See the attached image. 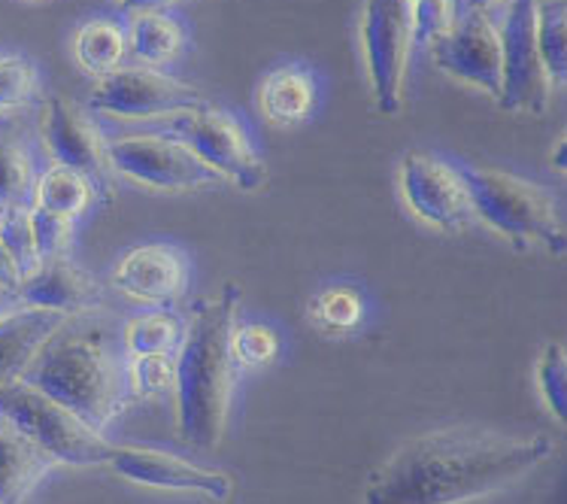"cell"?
<instances>
[{"instance_id": "6da1fadb", "label": "cell", "mask_w": 567, "mask_h": 504, "mask_svg": "<svg viewBox=\"0 0 567 504\" xmlns=\"http://www.w3.org/2000/svg\"><path fill=\"white\" fill-rule=\"evenodd\" d=\"M553 453L544 434L455 425L416 434L373 471L361 504H467L522 481Z\"/></svg>"}, {"instance_id": "7a4b0ae2", "label": "cell", "mask_w": 567, "mask_h": 504, "mask_svg": "<svg viewBox=\"0 0 567 504\" xmlns=\"http://www.w3.org/2000/svg\"><path fill=\"white\" fill-rule=\"evenodd\" d=\"M240 286L225 282L221 292L195 307L183 343L176 350V429L186 444L213 450L221 441L231 408L234 331Z\"/></svg>"}, {"instance_id": "3957f363", "label": "cell", "mask_w": 567, "mask_h": 504, "mask_svg": "<svg viewBox=\"0 0 567 504\" xmlns=\"http://www.w3.org/2000/svg\"><path fill=\"white\" fill-rule=\"evenodd\" d=\"M22 380L64 404L94 432L134 399L131 368L118 356L116 338L97 322H80V317L61 322Z\"/></svg>"}, {"instance_id": "277c9868", "label": "cell", "mask_w": 567, "mask_h": 504, "mask_svg": "<svg viewBox=\"0 0 567 504\" xmlns=\"http://www.w3.org/2000/svg\"><path fill=\"white\" fill-rule=\"evenodd\" d=\"M464 183L474 200V216L516 249L544 247L553 256L567 253V232L558 219L556 198L532 179L504 171L464 167Z\"/></svg>"}, {"instance_id": "5b68a950", "label": "cell", "mask_w": 567, "mask_h": 504, "mask_svg": "<svg viewBox=\"0 0 567 504\" xmlns=\"http://www.w3.org/2000/svg\"><path fill=\"white\" fill-rule=\"evenodd\" d=\"M0 420L31 438L40 450L55 456L64 465H110L113 444H106L101 432L89 429L80 416L49 399L47 392L31 387L28 380L0 383Z\"/></svg>"}, {"instance_id": "8992f818", "label": "cell", "mask_w": 567, "mask_h": 504, "mask_svg": "<svg viewBox=\"0 0 567 504\" xmlns=\"http://www.w3.org/2000/svg\"><path fill=\"white\" fill-rule=\"evenodd\" d=\"M413 37V12L406 0H364L361 47L371 80L373 104L382 116H398L404 104V76Z\"/></svg>"}, {"instance_id": "52a82bcc", "label": "cell", "mask_w": 567, "mask_h": 504, "mask_svg": "<svg viewBox=\"0 0 567 504\" xmlns=\"http://www.w3.org/2000/svg\"><path fill=\"white\" fill-rule=\"evenodd\" d=\"M501 34V94L498 106L507 113L544 116L549 106L540 49H537V0H509Z\"/></svg>"}, {"instance_id": "ba28073f", "label": "cell", "mask_w": 567, "mask_h": 504, "mask_svg": "<svg viewBox=\"0 0 567 504\" xmlns=\"http://www.w3.org/2000/svg\"><path fill=\"white\" fill-rule=\"evenodd\" d=\"M171 137L188 143L204 165L213 167L221 179H231L234 186H240L244 192L265 186L267 167L255 155L246 131L216 106L207 104L192 113H179Z\"/></svg>"}, {"instance_id": "9c48e42d", "label": "cell", "mask_w": 567, "mask_h": 504, "mask_svg": "<svg viewBox=\"0 0 567 504\" xmlns=\"http://www.w3.org/2000/svg\"><path fill=\"white\" fill-rule=\"evenodd\" d=\"M200 106H207L200 89L150 68H118L101 76L97 89L89 94V110L125 119L192 113Z\"/></svg>"}, {"instance_id": "30bf717a", "label": "cell", "mask_w": 567, "mask_h": 504, "mask_svg": "<svg viewBox=\"0 0 567 504\" xmlns=\"http://www.w3.org/2000/svg\"><path fill=\"white\" fill-rule=\"evenodd\" d=\"M106 153L116 174L164 192H186L221 179L213 167L197 158L188 143L176 137H158V134L122 137L106 143Z\"/></svg>"}, {"instance_id": "8fae6325", "label": "cell", "mask_w": 567, "mask_h": 504, "mask_svg": "<svg viewBox=\"0 0 567 504\" xmlns=\"http://www.w3.org/2000/svg\"><path fill=\"white\" fill-rule=\"evenodd\" d=\"M43 143L55 158V165L73 167L92 183L94 195L101 198L113 195V165H110L106 141L80 104L61 94L49 97L47 116H43Z\"/></svg>"}, {"instance_id": "7c38bea8", "label": "cell", "mask_w": 567, "mask_h": 504, "mask_svg": "<svg viewBox=\"0 0 567 504\" xmlns=\"http://www.w3.org/2000/svg\"><path fill=\"white\" fill-rule=\"evenodd\" d=\"M401 186L410 210L434 228L458 232L476 219L464 174L441 158L419 153L406 155L401 165Z\"/></svg>"}, {"instance_id": "4fadbf2b", "label": "cell", "mask_w": 567, "mask_h": 504, "mask_svg": "<svg viewBox=\"0 0 567 504\" xmlns=\"http://www.w3.org/2000/svg\"><path fill=\"white\" fill-rule=\"evenodd\" d=\"M431 61L452 80L474 85L480 92L501 94V34L486 12L467 10L455 19L450 34L431 43Z\"/></svg>"}, {"instance_id": "5bb4252c", "label": "cell", "mask_w": 567, "mask_h": 504, "mask_svg": "<svg viewBox=\"0 0 567 504\" xmlns=\"http://www.w3.org/2000/svg\"><path fill=\"white\" fill-rule=\"evenodd\" d=\"M110 469L116 471L118 477L140 483V486L197 493L207 495V498H216V502H228L234 490L231 477L221 474V471L197 469L186 459L158 453V450H143V446H137V450L134 446H113Z\"/></svg>"}, {"instance_id": "9a60e30c", "label": "cell", "mask_w": 567, "mask_h": 504, "mask_svg": "<svg viewBox=\"0 0 567 504\" xmlns=\"http://www.w3.org/2000/svg\"><path fill=\"white\" fill-rule=\"evenodd\" d=\"M24 307H43V310H59L64 317H80L92 313L101 305V286L94 282L89 270L73 265L68 256L43 258L40 268L24 277L19 286Z\"/></svg>"}, {"instance_id": "2e32d148", "label": "cell", "mask_w": 567, "mask_h": 504, "mask_svg": "<svg viewBox=\"0 0 567 504\" xmlns=\"http://www.w3.org/2000/svg\"><path fill=\"white\" fill-rule=\"evenodd\" d=\"M113 282H116V289L137 298V301L171 307L183 295L186 270H183V261L174 249L137 247L118 261Z\"/></svg>"}, {"instance_id": "e0dca14e", "label": "cell", "mask_w": 567, "mask_h": 504, "mask_svg": "<svg viewBox=\"0 0 567 504\" xmlns=\"http://www.w3.org/2000/svg\"><path fill=\"white\" fill-rule=\"evenodd\" d=\"M64 319L68 317L59 310L43 307H22L12 317L0 319V383L22 380L40 347L59 331Z\"/></svg>"}, {"instance_id": "ac0fdd59", "label": "cell", "mask_w": 567, "mask_h": 504, "mask_svg": "<svg viewBox=\"0 0 567 504\" xmlns=\"http://www.w3.org/2000/svg\"><path fill=\"white\" fill-rule=\"evenodd\" d=\"M55 465L59 459L49 456L7 420H0V504H22Z\"/></svg>"}, {"instance_id": "d6986e66", "label": "cell", "mask_w": 567, "mask_h": 504, "mask_svg": "<svg viewBox=\"0 0 567 504\" xmlns=\"http://www.w3.org/2000/svg\"><path fill=\"white\" fill-rule=\"evenodd\" d=\"M313 106V80L310 73L298 71V68H286L267 76L265 89H261V110L270 122L277 125H295L301 122Z\"/></svg>"}, {"instance_id": "ffe728a7", "label": "cell", "mask_w": 567, "mask_h": 504, "mask_svg": "<svg viewBox=\"0 0 567 504\" xmlns=\"http://www.w3.org/2000/svg\"><path fill=\"white\" fill-rule=\"evenodd\" d=\"M37 176L22 141L12 125L0 119V204L7 207H34Z\"/></svg>"}, {"instance_id": "44dd1931", "label": "cell", "mask_w": 567, "mask_h": 504, "mask_svg": "<svg viewBox=\"0 0 567 504\" xmlns=\"http://www.w3.org/2000/svg\"><path fill=\"white\" fill-rule=\"evenodd\" d=\"M537 49L549 85H567V0H537Z\"/></svg>"}, {"instance_id": "7402d4cb", "label": "cell", "mask_w": 567, "mask_h": 504, "mask_svg": "<svg viewBox=\"0 0 567 504\" xmlns=\"http://www.w3.org/2000/svg\"><path fill=\"white\" fill-rule=\"evenodd\" d=\"M94 188L92 183L73 171V167L64 165H52L47 174L37 179V192H34V207H43V210L61 213V216H80L89 200H92Z\"/></svg>"}, {"instance_id": "603a6c76", "label": "cell", "mask_w": 567, "mask_h": 504, "mask_svg": "<svg viewBox=\"0 0 567 504\" xmlns=\"http://www.w3.org/2000/svg\"><path fill=\"white\" fill-rule=\"evenodd\" d=\"M183 47V31L179 24L162 10H146L134 16L131 24V52L146 64H162L171 61Z\"/></svg>"}, {"instance_id": "cb8c5ba5", "label": "cell", "mask_w": 567, "mask_h": 504, "mask_svg": "<svg viewBox=\"0 0 567 504\" xmlns=\"http://www.w3.org/2000/svg\"><path fill=\"white\" fill-rule=\"evenodd\" d=\"M125 34L118 31L113 22H89L82 24L73 52L85 71L106 76V73L118 71V64L125 59Z\"/></svg>"}, {"instance_id": "d4e9b609", "label": "cell", "mask_w": 567, "mask_h": 504, "mask_svg": "<svg viewBox=\"0 0 567 504\" xmlns=\"http://www.w3.org/2000/svg\"><path fill=\"white\" fill-rule=\"evenodd\" d=\"M183 326L174 313H150L131 319L125 329V350L131 356H171L183 343Z\"/></svg>"}, {"instance_id": "484cf974", "label": "cell", "mask_w": 567, "mask_h": 504, "mask_svg": "<svg viewBox=\"0 0 567 504\" xmlns=\"http://www.w3.org/2000/svg\"><path fill=\"white\" fill-rule=\"evenodd\" d=\"M534 377H537L546 411L561 425H567V350L561 343H546L534 368Z\"/></svg>"}, {"instance_id": "4316f807", "label": "cell", "mask_w": 567, "mask_h": 504, "mask_svg": "<svg viewBox=\"0 0 567 504\" xmlns=\"http://www.w3.org/2000/svg\"><path fill=\"white\" fill-rule=\"evenodd\" d=\"M0 240L16 258V265L22 270V280L40 268V253H37L34 228H31V207H10L7 223L0 228Z\"/></svg>"}, {"instance_id": "83f0119b", "label": "cell", "mask_w": 567, "mask_h": 504, "mask_svg": "<svg viewBox=\"0 0 567 504\" xmlns=\"http://www.w3.org/2000/svg\"><path fill=\"white\" fill-rule=\"evenodd\" d=\"M31 228H34L40 261L68 256L70 240H73V219L70 216L43 210V207H31Z\"/></svg>"}, {"instance_id": "f1b7e54d", "label": "cell", "mask_w": 567, "mask_h": 504, "mask_svg": "<svg viewBox=\"0 0 567 504\" xmlns=\"http://www.w3.org/2000/svg\"><path fill=\"white\" fill-rule=\"evenodd\" d=\"M413 12V37L416 43H437L443 34H450L455 24V3L452 0H406Z\"/></svg>"}, {"instance_id": "f546056e", "label": "cell", "mask_w": 567, "mask_h": 504, "mask_svg": "<svg viewBox=\"0 0 567 504\" xmlns=\"http://www.w3.org/2000/svg\"><path fill=\"white\" fill-rule=\"evenodd\" d=\"M34 94V68L22 55L0 59V110L22 106Z\"/></svg>"}, {"instance_id": "4dcf8cb0", "label": "cell", "mask_w": 567, "mask_h": 504, "mask_svg": "<svg viewBox=\"0 0 567 504\" xmlns=\"http://www.w3.org/2000/svg\"><path fill=\"white\" fill-rule=\"evenodd\" d=\"M176 380V362L171 356H134L131 364V389L134 395H155Z\"/></svg>"}, {"instance_id": "1f68e13d", "label": "cell", "mask_w": 567, "mask_h": 504, "mask_svg": "<svg viewBox=\"0 0 567 504\" xmlns=\"http://www.w3.org/2000/svg\"><path fill=\"white\" fill-rule=\"evenodd\" d=\"M313 317L328 326V329H352L361 319V301L359 295L349 289H331V292L319 295L313 307Z\"/></svg>"}, {"instance_id": "d6a6232c", "label": "cell", "mask_w": 567, "mask_h": 504, "mask_svg": "<svg viewBox=\"0 0 567 504\" xmlns=\"http://www.w3.org/2000/svg\"><path fill=\"white\" fill-rule=\"evenodd\" d=\"M234 352H237V362L261 364L274 359L277 338H274V331L261 329V326H244L234 331Z\"/></svg>"}, {"instance_id": "836d02e7", "label": "cell", "mask_w": 567, "mask_h": 504, "mask_svg": "<svg viewBox=\"0 0 567 504\" xmlns=\"http://www.w3.org/2000/svg\"><path fill=\"white\" fill-rule=\"evenodd\" d=\"M0 282L10 286V289H19V286H22V270L16 265V258L10 256V249L3 247V240H0Z\"/></svg>"}, {"instance_id": "e575fe53", "label": "cell", "mask_w": 567, "mask_h": 504, "mask_svg": "<svg viewBox=\"0 0 567 504\" xmlns=\"http://www.w3.org/2000/svg\"><path fill=\"white\" fill-rule=\"evenodd\" d=\"M24 301L22 295H19V289H10V286H3L0 282V319L12 317L16 310H22Z\"/></svg>"}, {"instance_id": "d590c367", "label": "cell", "mask_w": 567, "mask_h": 504, "mask_svg": "<svg viewBox=\"0 0 567 504\" xmlns=\"http://www.w3.org/2000/svg\"><path fill=\"white\" fill-rule=\"evenodd\" d=\"M549 165L556 167L558 174H567V128L558 134V141L549 150Z\"/></svg>"}, {"instance_id": "8d00e7d4", "label": "cell", "mask_w": 567, "mask_h": 504, "mask_svg": "<svg viewBox=\"0 0 567 504\" xmlns=\"http://www.w3.org/2000/svg\"><path fill=\"white\" fill-rule=\"evenodd\" d=\"M125 10H137V12H146V10H162L167 3H174V0H118Z\"/></svg>"}, {"instance_id": "74e56055", "label": "cell", "mask_w": 567, "mask_h": 504, "mask_svg": "<svg viewBox=\"0 0 567 504\" xmlns=\"http://www.w3.org/2000/svg\"><path fill=\"white\" fill-rule=\"evenodd\" d=\"M498 3H507V0H467V10L486 12L492 10V7H498Z\"/></svg>"}, {"instance_id": "f35d334b", "label": "cell", "mask_w": 567, "mask_h": 504, "mask_svg": "<svg viewBox=\"0 0 567 504\" xmlns=\"http://www.w3.org/2000/svg\"><path fill=\"white\" fill-rule=\"evenodd\" d=\"M7 213H10V207H7V204H0V228H3V223H7Z\"/></svg>"}]
</instances>
